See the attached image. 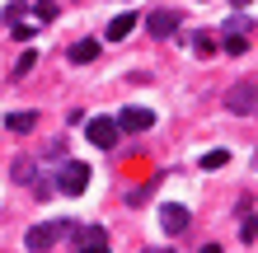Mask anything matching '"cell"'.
I'll return each instance as SVG.
<instances>
[{
	"label": "cell",
	"instance_id": "1",
	"mask_svg": "<svg viewBox=\"0 0 258 253\" xmlns=\"http://www.w3.org/2000/svg\"><path fill=\"white\" fill-rule=\"evenodd\" d=\"M66 234L75 239L71 253H108V230L99 225H66Z\"/></svg>",
	"mask_w": 258,
	"mask_h": 253
},
{
	"label": "cell",
	"instance_id": "2",
	"mask_svg": "<svg viewBox=\"0 0 258 253\" xmlns=\"http://www.w3.org/2000/svg\"><path fill=\"white\" fill-rule=\"evenodd\" d=\"M56 188H61L66 197H80V192L89 188V164H80V159H66V164L56 169Z\"/></svg>",
	"mask_w": 258,
	"mask_h": 253
},
{
	"label": "cell",
	"instance_id": "3",
	"mask_svg": "<svg viewBox=\"0 0 258 253\" xmlns=\"http://www.w3.org/2000/svg\"><path fill=\"white\" fill-rule=\"evenodd\" d=\"M85 136L99 145V150H113L117 136H122V127H117V117H89L85 122Z\"/></svg>",
	"mask_w": 258,
	"mask_h": 253
},
{
	"label": "cell",
	"instance_id": "4",
	"mask_svg": "<svg viewBox=\"0 0 258 253\" xmlns=\"http://www.w3.org/2000/svg\"><path fill=\"white\" fill-rule=\"evenodd\" d=\"M61 234H66V220H42V225H33V230H28V253H47L56 239H61Z\"/></svg>",
	"mask_w": 258,
	"mask_h": 253
},
{
	"label": "cell",
	"instance_id": "5",
	"mask_svg": "<svg viewBox=\"0 0 258 253\" xmlns=\"http://www.w3.org/2000/svg\"><path fill=\"white\" fill-rule=\"evenodd\" d=\"M178 24H183V14H178V10H150V14H146V28H150L155 38H174Z\"/></svg>",
	"mask_w": 258,
	"mask_h": 253
},
{
	"label": "cell",
	"instance_id": "6",
	"mask_svg": "<svg viewBox=\"0 0 258 253\" xmlns=\"http://www.w3.org/2000/svg\"><path fill=\"white\" fill-rule=\"evenodd\" d=\"M253 99H258V85H235L230 94H225V108L244 117V113H253Z\"/></svg>",
	"mask_w": 258,
	"mask_h": 253
},
{
	"label": "cell",
	"instance_id": "7",
	"mask_svg": "<svg viewBox=\"0 0 258 253\" xmlns=\"http://www.w3.org/2000/svg\"><path fill=\"white\" fill-rule=\"evenodd\" d=\"M117 127H122V131H150V127H155V113H150V108H122V113H117Z\"/></svg>",
	"mask_w": 258,
	"mask_h": 253
},
{
	"label": "cell",
	"instance_id": "8",
	"mask_svg": "<svg viewBox=\"0 0 258 253\" xmlns=\"http://www.w3.org/2000/svg\"><path fill=\"white\" fill-rule=\"evenodd\" d=\"M188 206H178V202H169V206H164V211H160V225H164V234H183L188 230Z\"/></svg>",
	"mask_w": 258,
	"mask_h": 253
},
{
	"label": "cell",
	"instance_id": "9",
	"mask_svg": "<svg viewBox=\"0 0 258 253\" xmlns=\"http://www.w3.org/2000/svg\"><path fill=\"white\" fill-rule=\"evenodd\" d=\"M99 52H103V42H99V38H85V42H75V47H71V61L85 66V61H94Z\"/></svg>",
	"mask_w": 258,
	"mask_h": 253
},
{
	"label": "cell",
	"instance_id": "10",
	"mask_svg": "<svg viewBox=\"0 0 258 253\" xmlns=\"http://www.w3.org/2000/svg\"><path fill=\"white\" fill-rule=\"evenodd\" d=\"M136 24H141V19H136V14H117V19L108 24V42H122V38L132 33V28H136Z\"/></svg>",
	"mask_w": 258,
	"mask_h": 253
},
{
	"label": "cell",
	"instance_id": "11",
	"mask_svg": "<svg viewBox=\"0 0 258 253\" xmlns=\"http://www.w3.org/2000/svg\"><path fill=\"white\" fill-rule=\"evenodd\" d=\"M221 47L230 52V56H244V52H249V33H235V28H225V38H221Z\"/></svg>",
	"mask_w": 258,
	"mask_h": 253
},
{
	"label": "cell",
	"instance_id": "12",
	"mask_svg": "<svg viewBox=\"0 0 258 253\" xmlns=\"http://www.w3.org/2000/svg\"><path fill=\"white\" fill-rule=\"evenodd\" d=\"M5 127L14 131V136H24V131H33V127H38V113H10V117H5Z\"/></svg>",
	"mask_w": 258,
	"mask_h": 253
},
{
	"label": "cell",
	"instance_id": "13",
	"mask_svg": "<svg viewBox=\"0 0 258 253\" xmlns=\"http://www.w3.org/2000/svg\"><path fill=\"white\" fill-rule=\"evenodd\" d=\"M14 183H33V159H14Z\"/></svg>",
	"mask_w": 258,
	"mask_h": 253
},
{
	"label": "cell",
	"instance_id": "14",
	"mask_svg": "<svg viewBox=\"0 0 258 253\" xmlns=\"http://www.w3.org/2000/svg\"><path fill=\"white\" fill-rule=\"evenodd\" d=\"M192 52H197V56H211V52H216V38L197 33V38H192Z\"/></svg>",
	"mask_w": 258,
	"mask_h": 253
},
{
	"label": "cell",
	"instance_id": "15",
	"mask_svg": "<svg viewBox=\"0 0 258 253\" xmlns=\"http://www.w3.org/2000/svg\"><path fill=\"white\" fill-rule=\"evenodd\" d=\"M33 14H38L42 24H52V19H56V0H38V5H33Z\"/></svg>",
	"mask_w": 258,
	"mask_h": 253
},
{
	"label": "cell",
	"instance_id": "16",
	"mask_svg": "<svg viewBox=\"0 0 258 253\" xmlns=\"http://www.w3.org/2000/svg\"><path fill=\"white\" fill-rule=\"evenodd\" d=\"M239 239H258V216H249V220H239Z\"/></svg>",
	"mask_w": 258,
	"mask_h": 253
},
{
	"label": "cell",
	"instance_id": "17",
	"mask_svg": "<svg viewBox=\"0 0 258 253\" xmlns=\"http://www.w3.org/2000/svg\"><path fill=\"white\" fill-rule=\"evenodd\" d=\"M225 159H230L225 150H211V155H202V169H225Z\"/></svg>",
	"mask_w": 258,
	"mask_h": 253
},
{
	"label": "cell",
	"instance_id": "18",
	"mask_svg": "<svg viewBox=\"0 0 258 253\" xmlns=\"http://www.w3.org/2000/svg\"><path fill=\"white\" fill-rule=\"evenodd\" d=\"M10 33H14V42H28V38H33V33H38V28L19 19V24H14V28H10Z\"/></svg>",
	"mask_w": 258,
	"mask_h": 253
},
{
	"label": "cell",
	"instance_id": "19",
	"mask_svg": "<svg viewBox=\"0 0 258 253\" xmlns=\"http://www.w3.org/2000/svg\"><path fill=\"white\" fill-rule=\"evenodd\" d=\"M33 66H38V52H24V56H19V66H14V75H28Z\"/></svg>",
	"mask_w": 258,
	"mask_h": 253
},
{
	"label": "cell",
	"instance_id": "20",
	"mask_svg": "<svg viewBox=\"0 0 258 253\" xmlns=\"http://www.w3.org/2000/svg\"><path fill=\"white\" fill-rule=\"evenodd\" d=\"M225 28H235V33H253V24L239 19V14H235V19H225Z\"/></svg>",
	"mask_w": 258,
	"mask_h": 253
},
{
	"label": "cell",
	"instance_id": "21",
	"mask_svg": "<svg viewBox=\"0 0 258 253\" xmlns=\"http://www.w3.org/2000/svg\"><path fill=\"white\" fill-rule=\"evenodd\" d=\"M202 253H221V244H202Z\"/></svg>",
	"mask_w": 258,
	"mask_h": 253
},
{
	"label": "cell",
	"instance_id": "22",
	"mask_svg": "<svg viewBox=\"0 0 258 253\" xmlns=\"http://www.w3.org/2000/svg\"><path fill=\"white\" fill-rule=\"evenodd\" d=\"M230 5H239V10H244V5H249V0H230Z\"/></svg>",
	"mask_w": 258,
	"mask_h": 253
},
{
	"label": "cell",
	"instance_id": "23",
	"mask_svg": "<svg viewBox=\"0 0 258 253\" xmlns=\"http://www.w3.org/2000/svg\"><path fill=\"white\" fill-rule=\"evenodd\" d=\"M146 253H169V248H146Z\"/></svg>",
	"mask_w": 258,
	"mask_h": 253
}]
</instances>
